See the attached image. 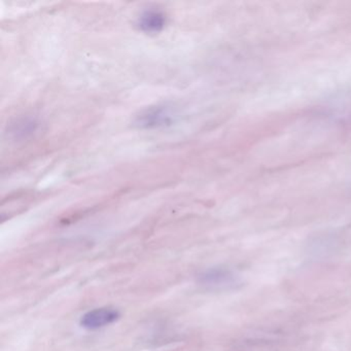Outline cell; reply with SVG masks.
<instances>
[{
	"mask_svg": "<svg viewBox=\"0 0 351 351\" xmlns=\"http://www.w3.org/2000/svg\"><path fill=\"white\" fill-rule=\"evenodd\" d=\"M176 117V110L171 106L157 104L143 110L135 119V125L145 130L165 128L173 124Z\"/></svg>",
	"mask_w": 351,
	"mask_h": 351,
	"instance_id": "7a4b0ae2",
	"label": "cell"
},
{
	"mask_svg": "<svg viewBox=\"0 0 351 351\" xmlns=\"http://www.w3.org/2000/svg\"><path fill=\"white\" fill-rule=\"evenodd\" d=\"M119 310L112 307H100L86 312L81 317V326L86 330H95L114 324L120 318Z\"/></svg>",
	"mask_w": 351,
	"mask_h": 351,
	"instance_id": "3957f363",
	"label": "cell"
},
{
	"mask_svg": "<svg viewBox=\"0 0 351 351\" xmlns=\"http://www.w3.org/2000/svg\"><path fill=\"white\" fill-rule=\"evenodd\" d=\"M197 282L208 291H232L238 289L242 281L239 275L227 267H213L199 273Z\"/></svg>",
	"mask_w": 351,
	"mask_h": 351,
	"instance_id": "6da1fadb",
	"label": "cell"
},
{
	"mask_svg": "<svg viewBox=\"0 0 351 351\" xmlns=\"http://www.w3.org/2000/svg\"><path fill=\"white\" fill-rule=\"evenodd\" d=\"M40 122L34 116H21L8 125V136L13 141L22 143L32 138L40 130Z\"/></svg>",
	"mask_w": 351,
	"mask_h": 351,
	"instance_id": "277c9868",
	"label": "cell"
},
{
	"mask_svg": "<svg viewBox=\"0 0 351 351\" xmlns=\"http://www.w3.org/2000/svg\"><path fill=\"white\" fill-rule=\"evenodd\" d=\"M137 25H138L139 29L145 34H159L165 27L166 15L161 10H145L139 15Z\"/></svg>",
	"mask_w": 351,
	"mask_h": 351,
	"instance_id": "5b68a950",
	"label": "cell"
}]
</instances>
